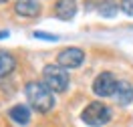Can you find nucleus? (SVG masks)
Listing matches in <instances>:
<instances>
[{
    "mask_svg": "<svg viewBox=\"0 0 133 127\" xmlns=\"http://www.w3.org/2000/svg\"><path fill=\"white\" fill-rule=\"evenodd\" d=\"M24 93H26V99L30 103V107L34 111H38V113H49L55 107V97H52L50 89L44 83H38V81L26 83Z\"/></svg>",
    "mask_w": 133,
    "mask_h": 127,
    "instance_id": "f257e3e1",
    "label": "nucleus"
},
{
    "mask_svg": "<svg viewBox=\"0 0 133 127\" xmlns=\"http://www.w3.org/2000/svg\"><path fill=\"white\" fill-rule=\"evenodd\" d=\"M42 79L52 93H63L69 87V73L61 65H46L42 69Z\"/></svg>",
    "mask_w": 133,
    "mask_h": 127,
    "instance_id": "f03ea898",
    "label": "nucleus"
},
{
    "mask_svg": "<svg viewBox=\"0 0 133 127\" xmlns=\"http://www.w3.org/2000/svg\"><path fill=\"white\" fill-rule=\"evenodd\" d=\"M81 119H83V123H87L91 127H103L111 119V109L99 101L89 103L83 109V113H81Z\"/></svg>",
    "mask_w": 133,
    "mask_h": 127,
    "instance_id": "7ed1b4c3",
    "label": "nucleus"
},
{
    "mask_svg": "<svg viewBox=\"0 0 133 127\" xmlns=\"http://www.w3.org/2000/svg\"><path fill=\"white\" fill-rule=\"evenodd\" d=\"M117 83H119V81L115 79V75L101 73V75L93 81V93L99 95V97H111L117 89Z\"/></svg>",
    "mask_w": 133,
    "mask_h": 127,
    "instance_id": "20e7f679",
    "label": "nucleus"
},
{
    "mask_svg": "<svg viewBox=\"0 0 133 127\" xmlns=\"http://www.w3.org/2000/svg\"><path fill=\"white\" fill-rule=\"evenodd\" d=\"M57 61H58V65L65 67V69H77V67L83 65L85 52L81 51V49H65V51L58 52Z\"/></svg>",
    "mask_w": 133,
    "mask_h": 127,
    "instance_id": "39448f33",
    "label": "nucleus"
},
{
    "mask_svg": "<svg viewBox=\"0 0 133 127\" xmlns=\"http://www.w3.org/2000/svg\"><path fill=\"white\" fill-rule=\"evenodd\" d=\"M14 12L20 16H38L41 12V2L38 0H18L14 4Z\"/></svg>",
    "mask_w": 133,
    "mask_h": 127,
    "instance_id": "423d86ee",
    "label": "nucleus"
},
{
    "mask_svg": "<svg viewBox=\"0 0 133 127\" xmlns=\"http://www.w3.org/2000/svg\"><path fill=\"white\" fill-rule=\"evenodd\" d=\"M55 12L61 20H71L77 14V0H58L55 4Z\"/></svg>",
    "mask_w": 133,
    "mask_h": 127,
    "instance_id": "0eeeda50",
    "label": "nucleus"
},
{
    "mask_svg": "<svg viewBox=\"0 0 133 127\" xmlns=\"http://www.w3.org/2000/svg\"><path fill=\"white\" fill-rule=\"evenodd\" d=\"M113 97H115V101L119 103V105H127V103H131L133 101V85L127 83V81H119V83H117L115 93H113Z\"/></svg>",
    "mask_w": 133,
    "mask_h": 127,
    "instance_id": "6e6552de",
    "label": "nucleus"
},
{
    "mask_svg": "<svg viewBox=\"0 0 133 127\" xmlns=\"http://www.w3.org/2000/svg\"><path fill=\"white\" fill-rule=\"evenodd\" d=\"M8 115L12 117V121H16L18 125H26L30 121V109L26 105H14L12 109L8 111Z\"/></svg>",
    "mask_w": 133,
    "mask_h": 127,
    "instance_id": "1a4fd4ad",
    "label": "nucleus"
},
{
    "mask_svg": "<svg viewBox=\"0 0 133 127\" xmlns=\"http://www.w3.org/2000/svg\"><path fill=\"white\" fill-rule=\"evenodd\" d=\"M14 67H16L14 57L6 51H0V77H6L8 73H12Z\"/></svg>",
    "mask_w": 133,
    "mask_h": 127,
    "instance_id": "9d476101",
    "label": "nucleus"
},
{
    "mask_svg": "<svg viewBox=\"0 0 133 127\" xmlns=\"http://www.w3.org/2000/svg\"><path fill=\"white\" fill-rule=\"evenodd\" d=\"M99 14L105 18H111L117 14V4L113 2V0H103L99 4Z\"/></svg>",
    "mask_w": 133,
    "mask_h": 127,
    "instance_id": "9b49d317",
    "label": "nucleus"
},
{
    "mask_svg": "<svg viewBox=\"0 0 133 127\" xmlns=\"http://www.w3.org/2000/svg\"><path fill=\"white\" fill-rule=\"evenodd\" d=\"M121 10L125 14L133 16V0H121Z\"/></svg>",
    "mask_w": 133,
    "mask_h": 127,
    "instance_id": "f8f14e48",
    "label": "nucleus"
},
{
    "mask_svg": "<svg viewBox=\"0 0 133 127\" xmlns=\"http://www.w3.org/2000/svg\"><path fill=\"white\" fill-rule=\"evenodd\" d=\"M34 38H42V41H58L57 34H46V32H34Z\"/></svg>",
    "mask_w": 133,
    "mask_h": 127,
    "instance_id": "ddd939ff",
    "label": "nucleus"
},
{
    "mask_svg": "<svg viewBox=\"0 0 133 127\" xmlns=\"http://www.w3.org/2000/svg\"><path fill=\"white\" fill-rule=\"evenodd\" d=\"M6 36H8V32H6V30H0V38H6Z\"/></svg>",
    "mask_w": 133,
    "mask_h": 127,
    "instance_id": "4468645a",
    "label": "nucleus"
},
{
    "mask_svg": "<svg viewBox=\"0 0 133 127\" xmlns=\"http://www.w3.org/2000/svg\"><path fill=\"white\" fill-rule=\"evenodd\" d=\"M2 2H8V0H0V4H2Z\"/></svg>",
    "mask_w": 133,
    "mask_h": 127,
    "instance_id": "2eb2a0df",
    "label": "nucleus"
}]
</instances>
